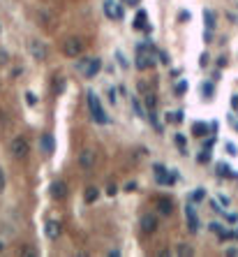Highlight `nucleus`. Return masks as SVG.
Returning <instances> with one entry per match:
<instances>
[{"label":"nucleus","instance_id":"46","mask_svg":"<svg viewBox=\"0 0 238 257\" xmlns=\"http://www.w3.org/2000/svg\"><path fill=\"white\" fill-rule=\"evenodd\" d=\"M227 220H229V223H236V220H238L236 213H227Z\"/></svg>","mask_w":238,"mask_h":257},{"label":"nucleus","instance_id":"48","mask_svg":"<svg viewBox=\"0 0 238 257\" xmlns=\"http://www.w3.org/2000/svg\"><path fill=\"white\" fill-rule=\"evenodd\" d=\"M2 251H5V244H2V241H0V253H2Z\"/></svg>","mask_w":238,"mask_h":257},{"label":"nucleus","instance_id":"2","mask_svg":"<svg viewBox=\"0 0 238 257\" xmlns=\"http://www.w3.org/2000/svg\"><path fill=\"white\" fill-rule=\"evenodd\" d=\"M88 109H90V116H93V121L99 123V125H106L109 118H106L104 109L99 104V97L95 95V90H88Z\"/></svg>","mask_w":238,"mask_h":257},{"label":"nucleus","instance_id":"21","mask_svg":"<svg viewBox=\"0 0 238 257\" xmlns=\"http://www.w3.org/2000/svg\"><path fill=\"white\" fill-rule=\"evenodd\" d=\"M176 255H180V257H190V255H194V251H192V248H190L187 244H178V248H176Z\"/></svg>","mask_w":238,"mask_h":257},{"label":"nucleus","instance_id":"13","mask_svg":"<svg viewBox=\"0 0 238 257\" xmlns=\"http://www.w3.org/2000/svg\"><path fill=\"white\" fill-rule=\"evenodd\" d=\"M40 149H42V153H47V156L53 153V137L49 135V132L40 137Z\"/></svg>","mask_w":238,"mask_h":257},{"label":"nucleus","instance_id":"33","mask_svg":"<svg viewBox=\"0 0 238 257\" xmlns=\"http://www.w3.org/2000/svg\"><path fill=\"white\" fill-rule=\"evenodd\" d=\"M208 230H211V232H215V234H220V232H225V230H222V225H220V223H211V225H208Z\"/></svg>","mask_w":238,"mask_h":257},{"label":"nucleus","instance_id":"30","mask_svg":"<svg viewBox=\"0 0 238 257\" xmlns=\"http://www.w3.org/2000/svg\"><path fill=\"white\" fill-rule=\"evenodd\" d=\"M211 160V149H204L201 151V156H199V163L204 165V163H208Z\"/></svg>","mask_w":238,"mask_h":257},{"label":"nucleus","instance_id":"12","mask_svg":"<svg viewBox=\"0 0 238 257\" xmlns=\"http://www.w3.org/2000/svg\"><path fill=\"white\" fill-rule=\"evenodd\" d=\"M44 232H47V237L51 239V241H56V239L60 237V232H63V225H60L58 220H49L47 227H44Z\"/></svg>","mask_w":238,"mask_h":257},{"label":"nucleus","instance_id":"49","mask_svg":"<svg viewBox=\"0 0 238 257\" xmlns=\"http://www.w3.org/2000/svg\"><path fill=\"white\" fill-rule=\"evenodd\" d=\"M0 33H2V23H0Z\"/></svg>","mask_w":238,"mask_h":257},{"label":"nucleus","instance_id":"43","mask_svg":"<svg viewBox=\"0 0 238 257\" xmlns=\"http://www.w3.org/2000/svg\"><path fill=\"white\" fill-rule=\"evenodd\" d=\"M227 255H229V257H238V248H227Z\"/></svg>","mask_w":238,"mask_h":257},{"label":"nucleus","instance_id":"45","mask_svg":"<svg viewBox=\"0 0 238 257\" xmlns=\"http://www.w3.org/2000/svg\"><path fill=\"white\" fill-rule=\"evenodd\" d=\"M211 206H213V211H218V213H225V209H220L218 202H211Z\"/></svg>","mask_w":238,"mask_h":257},{"label":"nucleus","instance_id":"39","mask_svg":"<svg viewBox=\"0 0 238 257\" xmlns=\"http://www.w3.org/2000/svg\"><path fill=\"white\" fill-rule=\"evenodd\" d=\"M199 65H201V68H206V65H208V54H201V58H199Z\"/></svg>","mask_w":238,"mask_h":257},{"label":"nucleus","instance_id":"4","mask_svg":"<svg viewBox=\"0 0 238 257\" xmlns=\"http://www.w3.org/2000/svg\"><path fill=\"white\" fill-rule=\"evenodd\" d=\"M63 54H65L67 58H79V56L83 54V42H81L79 37H67V40L63 42Z\"/></svg>","mask_w":238,"mask_h":257},{"label":"nucleus","instance_id":"44","mask_svg":"<svg viewBox=\"0 0 238 257\" xmlns=\"http://www.w3.org/2000/svg\"><path fill=\"white\" fill-rule=\"evenodd\" d=\"M232 109H238V95H232Z\"/></svg>","mask_w":238,"mask_h":257},{"label":"nucleus","instance_id":"17","mask_svg":"<svg viewBox=\"0 0 238 257\" xmlns=\"http://www.w3.org/2000/svg\"><path fill=\"white\" fill-rule=\"evenodd\" d=\"M204 23H206V30H213L215 28V14L211 9H204Z\"/></svg>","mask_w":238,"mask_h":257},{"label":"nucleus","instance_id":"41","mask_svg":"<svg viewBox=\"0 0 238 257\" xmlns=\"http://www.w3.org/2000/svg\"><path fill=\"white\" fill-rule=\"evenodd\" d=\"M134 190H137V183H134V181H130V183H127V185H125V192H134Z\"/></svg>","mask_w":238,"mask_h":257},{"label":"nucleus","instance_id":"8","mask_svg":"<svg viewBox=\"0 0 238 257\" xmlns=\"http://www.w3.org/2000/svg\"><path fill=\"white\" fill-rule=\"evenodd\" d=\"M104 14H106V19L120 21L123 19V7H120V2H116V0H104Z\"/></svg>","mask_w":238,"mask_h":257},{"label":"nucleus","instance_id":"42","mask_svg":"<svg viewBox=\"0 0 238 257\" xmlns=\"http://www.w3.org/2000/svg\"><path fill=\"white\" fill-rule=\"evenodd\" d=\"M178 21H190V12H180L178 14Z\"/></svg>","mask_w":238,"mask_h":257},{"label":"nucleus","instance_id":"25","mask_svg":"<svg viewBox=\"0 0 238 257\" xmlns=\"http://www.w3.org/2000/svg\"><path fill=\"white\" fill-rule=\"evenodd\" d=\"M132 107H134V111H137V116H141V118H146V111H144V107H141V102L137 100V97H132Z\"/></svg>","mask_w":238,"mask_h":257},{"label":"nucleus","instance_id":"19","mask_svg":"<svg viewBox=\"0 0 238 257\" xmlns=\"http://www.w3.org/2000/svg\"><path fill=\"white\" fill-rule=\"evenodd\" d=\"M173 181H176V174H159L158 176V183L159 185H173Z\"/></svg>","mask_w":238,"mask_h":257},{"label":"nucleus","instance_id":"6","mask_svg":"<svg viewBox=\"0 0 238 257\" xmlns=\"http://www.w3.org/2000/svg\"><path fill=\"white\" fill-rule=\"evenodd\" d=\"M28 51H30V56H33L35 61H40V63L49 58L47 44H44V42H40V40H30V42H28Z\"/></svg>","mask_w":238,"mask_h":257},{"label":"nucleus","instance_id":"20","mask_svg":"<svg viewBox=\"0 0 238 257\" xmlns=\"http://www.w3.org/2000/svg\"><path fill=\"white\" fill-rule=\"evenodd\" d=\"M146 19H148V16H146L144 9H141V12H137V19H134V28H137V30H144V28H146Z\"/></svg>","mask_w":238,"mask_h":257},{"label":"nucleus","instance_id":"37","mask_svg":"<svg viewBox=\"0 0 238 257\" xmlns=\"http://www.w3.org/2000/svg\"><path fill=\"white\" fill-rule=\"evenodd\" d=\"M201 90H204L206 97H211V95H213V84H204V88H201Z\"/></svg>","mask_w":238,"mask_h":257},{"label":"nucleus","instance_id":"47","mask_svg":"<svg viewBox=\"0 0 238 257\" xmlns=\"http://www.w3.org/2000/svg\"><path fill=\"white\" fill-rule=\"evenodd\" d=\"M21 253H23V255H37V253H35L33 248H23V251H21Z\"/></svg>","mask_w":238,"mask_h":257},{"label":"nucleus","instance_id":"14","mask_svg":"<svg viewBox=\"0 0 238 257\" xmlns=\"http://www.w3.org/2000/svg\"><path fill=\"white\" fill-rule=\"evenodd\" d=\"M99 197V188H95V185H88L86 192H83V202L86 204H95Z\"/></svg>","mask_w":238,"mask_h":257},{"label":"nucleus","instance_id":"27","mask_svg":"<svg viewBox=\"0 0 238 257\" xmlns=\"http://www.w3.org/2000/svg\"><path fill=\"white\" fill-rule=\"evenodd\" d=\"M155 104H158V100H155V95H146V107H148V111H153L155 109Z\"/></svg>","mask_w":238,"mask_h":257},{"label":"nucleus","instance_id":"40","mask_svg":"<svg viewBox=\"0 0 238 257\" xmlns=\"http://www.w3.org/2000/svg\"><path fill=\"white\" fill-rule=\"evenodd\" d=\"M109 102L116 104V88H109Z\"/></svg>","mask_w":238,"mask_h":257},{"label":"nucleus","instance_id":"7","mask_svg":"<svg viewBox=\"0 0 238 257\" xmlns=\"http://www.w3.org/2000/svg\"><path fill=\"white\" fill-rule=\"evenodd\" d=\"M139 227H141V232L144 234H155L158 232V216L155 213H144V216L139 218Z\"/></svg>","mask_w":238,"mask_h":257},{"label":"nucleus","instance_id":"1","mask_svg":"<svg viewBox=\"0 0 238 257\" xmlns=\"http://www.w3.org/2000/svg\"><path fill=\"white\" fill-rule=\"evenodd\" d=\"M155 49H153L151 42H146V44H139L137 47V68L139 70H148L155 65Z\"/></svg>","mask_w":238,"mask_h":257},{"label":"nucleus","instance_id":"35","mask_svg":"<svg viewBox=\"0 0 238 257\" xmlns=\"http://www.w3.org/2000/svg\"><path fill=\"white\" fill-rule=\"evenodd\" d=\"M187 90V82H180L178 86H176V95H183Z\"/></svg>","mask_w":238,"mask_h":257},{"label":"nucleus","instance_id":"15","mask_svg":"<svg viewBox=\"0 0 238 257\" xmlns=\"http://www.w3.org/2000/svg\"><path fill=\"white\" fill-rule=\"evenodd\" d=\"M158 211L162 213V216H171V211H173V204H171V199H158Z\"/></svg>","mask_w":238,"mask_h":257},{"label":"nucleus","instance_id":"24","mask_svg":"<svg viewBox=\"0 0 238 257\" xmlns=\"http://www.w3.org/2000/svg\"><path fill=\"white\" fill-rule=\"evenodd\" d=\"M116 58H118V65H120V68H123V70H127V68H130V61H127V58H125V54H123L120 49H118V51H116Z\"/></svg>","mask_w":238,"mask_h":257},{"label":"nucleus","instance_id":"36","mask_svg":"<svg viewBox=\"0 0 238 257\" xmlns=\"http://www.w3.org/2000/svg\"><path fill=\"white\" fill-rule=\"evenodd\" d=\"M227 153H229V156H238V149L232 142H227Z\"/></svg>","mask_w":238,"mask_h":257},{"label":"nucleus","instance_id":"29","mask_svg":"<svg viewBox=\"0 0 238 257\" xmlns=\"http://www.w3.org/2000/svg\"><path fill=\"white\" fill-rule=\"evenodd\" d=\"M158 58H159V63H162V65H169V63H171V58H169V54H166V51H158Z\"/></svg>","mask_w":238,"mask_h":257},{"label":"nucleus","instance_id":"23","mask_svg":"<svg viewBox=\"0 0 238 257\" xmlns=\"http://www.w3.org/2000/svg\"><path fill=\"white\" fill-rule=\"evenodd\" d=\"M176 144H178V149H180V153L183 156H187V139H185V135H176Z\"/></svg>","mask_w":238,"mask_h":257},{"label":"nucleus","instance_id":"22","mask_svg":"<svg viewBox=\"0 0 238 257\" xmlns=\"http://www.w3.org/2000/svg\"><path fill=\"white\" fill-rule=\"evenodd\" d=\"M65 86H67L65 77H56V82H53V90H56V93H63V90H65Z\"/></svg>","mask_w":238,"mask_h":257},{"label":"nucleus","instance_id":"10","mask_svg":"<svg viewBox=\"0 0 238 257\" xmlns=\"http://www.w3.org/2000/svg\"><path fill=\"white\" fill-rule=\"evenodd\" d=\"M51 197L56 202H63L67 197V183L65 181H53L51 183Z\"/></svg>","mask_w":238,"mask_h":257},{"label":"nucleus","instance_id":"31","mask_svg":"<svg viewBox=\"0 0 238 257\" xmlns=\"http://www.w3.org/2000/svg\"><path fill=\"white\" fill-rule=\"evenodd\" d=\"M5 185H7V176L2 171V167H0V192H5Z\"/></svg>","mask_w":238,"mask_h":257},{"label":"nucleus","instance_id":"11","mask_svg":"<svg viewBox=\"0 0 238 257\" xmlns=\"http://www.w3.org/2000/svg\"><path fill=\"white\" fill-rule=\"evenodd\" d=\"M185 218H187V227H190V232L192 234H197L199 232V218H197V211H194L192 204L185 206Z\"/></svg>","mask_w":238,"mask_h":257},{"label":"nucleus","instance_id":"3","mask_svg":"<svg viewBox=\"0 0 238 257\" xmlns=\"http://www.w3.org/2000/svg\"><path fill=\"white\" fill-rule=\"evenodd\" d=\"M9 153H12L14 160H26L30 156V144H28L26 137H14L12 144H9Z\"/></svg>","mask_w":238,"mask_h":257},{"label":"nucleus","instance_id":"50","mask_svg":"<svg viewBox=\"0 0 238 257\" xmlns=\"http://www.w3.org/2000/svg\"><path fill=\"white\" fill-rule=\"evenodd\" d=\"M236 239H238V232H236Z\"/></svg>","mask_w":238,"mask_h":257},{"label":"nucleus","instance_id":"5","mask_svg":"<svg viewBox=\"0 0 238 257\" xmlns=\"http://www.w3.org/2000/svg\"><path fill=\"white\" fill-rule=\"evenodd\" d=\"M95 163H97V156H95L93 149H83V151L79 153V158H77V165H79L81 171L95 170Z\"/></svg>","mask_w":238,"mask_h":257},{"label":"nucleus","instance_id":"34","mask_svg":"<svg viewBox=\"0 0 238 257\" xmlns=\"http://www.w3.org/2000/svg\"><path fill=\"white\" fill-rule=\"evenodd\" d=\"M7 63H9V54L0 49V65H7Z\"/></svg>","mask_w":238,"mask_h":257},{"label":"nucleus","instance_id":"26","mask_svg":"<svg viewBox=\"0 0 238 257\" xmlns=\"http://www.w3.org/2000/svg\"><path fill=\"white\" fill-rule=\"evenodd\" d=\"M204 197H206V190L204 188H197L194 192H192V202H201Z\"/></svg>","mask_w":238,"mask_h":257},{"label":"nucleus","instance_id":"32","mask_svg":"<svg viewBox=\"0 0 238 257\" xmlns=\"http://www.w3.org/2000/svg\"><path fill=\"white\" fill-rule=\"evenodd\" d=\"M153 171H155V176H159V174H164V171H166V167H164V165H159V163H155V165H153Z\"/></svg>","mask_w":238,"mask_h":257},{"label":"nucleus","instance_id":"9","mask_svg":"<svg viewBox=\"0 0 238 257\" xmlns=\"http://www.w3.org/2000/svg\"><path fill=\"white\" fill-rule=\"evenodd\" d=\"M99 70H102V58H88L86 68H83V72H81V75L86 77V79H93V77H97Z\"/></svg>","mask_w":238,"mask_h":257},{"label":"nucleus","instance_id":"18","mask_svg":"<svg viewBox=\"0 0 238 257\" xmlns=\"http://www.w3.org/2000/svg\"><path fill=\"white\" fill-rule=\"evenodd\" d=\"M192 135H194V137L208 135V125H206V123H194V125H192Z\"/></svg>","mask_w":238,"mask_h":257},{"label":"nucleus","instance_id":"28","mask_svg":"<svg viewBox=\"0 0 238 257\" xmlns=\"http://www.w3.org/2000/svg\"><path fill=\"white\" fill-rule=\"evenodd\" d=\"M26 102H28V107H35V104H37V95H35L33 90H28V93H26Z\"/></svg>","mask_w":238,"mask_h":257},{"label":"nucleus","instance_id":"38","mask_svg":"<svg viewBox=\"0 0 238 257\" xmlns=\"http://www.w3.org/2000/svg\"><path fill=\"white\" fill-rule=\"evenodd\" d=\"M106 195H109V197H116V195H118V188H116V185L111 183V185L106 188Z\"/></svg>","mask_w":238,"mask_h":257},{"label":"nucleus","instance_id":"16","mask_svg":"<svg viewBox=\"0 0 238 257\" xmlns=\"http://www.w3.org/2000/svg\"><path fill=\"white\" fill-rule=\"evenodd\" d=\"M215 170H218V176H227V178H232L234 176V170L227 163H218L215 165Z\"/></svg>","mask_w":238,"mask_h":257}]
</instances>
